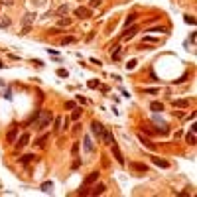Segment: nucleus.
<instances>
[{
  "mask_svg": "<svg viewBox=\"0 0 197 197\" xmlns=\"http://www.w3.org/2000/svg\"><path fill=\"white\" fill-rule=\"evenodd\" d=\"M111 152H112V156L116 158V162H118V164H124V156H122V152H120V148H118V146L114 144V142H112V144H111Z\"/></svg>",
  "mask_w": 197,
  "mask_h": 197,
  "instance_id": "5",
  "label": "nucleus"
},
{
  "mask_svg": "<svg viewBox=\"0 0 197 197\" xmlns=\"http://www.w3.org/2000/svg\"><path fill=\"white\" fill-rule=\"evenodd\" d=\"M83 146H85V152H93V142H91L89 136L83 138Z\"/></svg>",
  "mask_w": 197,
  "mask_h": 197,
  "instance_id": "13",
  "label": "nucleus"
},
{
  "mask_svg": "<svg viewBox=\"0 0 197 197\" xmlns=\"http://www.w3.org/2000/svg\"><path fill=\"white\" fill-rule=\"evenodd\" d=\"M33 20H36V14L33 12H28L26 16L22 18V36H26V33H30V28H32V24H33Z\"/></svg>",
  "mask_w": 197,
  "mask_h": 197,
  "instance_id": "1",
  "label": "nucleus"
},
{
  "mask_svg": "<svg viewBox=\"0 0 197 197\" xmlns=\"http://www.w3.org/2000/svg\"><path fill=\"white\" fill-rule=\"evenodd\" d=\"M28 142H30V134H22V136H20V140H18V144H16V150H22L24 146L28 144Z\"/></svg>",
  "mask_w": 197,
  "mask_h": 197,
  "instance_id": "9",
  "label": "nucleus"
},
{
  "mask_svg": "<svg viewBox=\"0 0 197 197\" xmlns=\"http://www.w3.org/2000/svg\"><path fill=\"white\" fill-rule=\"evenodd\" d=\"M142 44H158V37H150V36H146L144 40H142Z\"/></svg>",
  "mask_w": 197,
  "mask_h": 197,
  "instance_id": "25",
  "label": "nucleus"
},
{
  "mask_svg": "<svg viewBox=\"0 0 197 197\" xmlns=\"http://www.w3.org/2000/svg\"><path fill=\"white\" fill-rule=\"evenodd\" d=\"M81 114H83V111H81V108H77V111H73V116H71V118L79 120V118H81Z\"/></svg>",
  "mask_w": 197,
  "mask_h": 197,
  "instance_id": "27",
  "label": "nucleus"
},
{
  "mask_svg": "<svg viewBox=\"0 0 197 197\" xmlns=\"http://www.w3.org/2000/svg\"><path fill=\"white\" fill-rule=\"evenodd\" d=\"M120 53H122V47H120V45H118V47H116L114 51H112V55H111V57H112V59L116 61V59H118V57H120Z\"/></svg>",
  "mask_w": 197,
  "mask_h": 197,
  "instance_id": "23",
  "label": "nucleus"
},
{
  "mask_svg": "<svg viewBox=\"0 0 197 197\" xmlns=\"http://www.w3.org/2000/svg\"><path fill=\"white\" fill-rule=\"evenodd\" d=\"M12 26V20L8 16H0V28H10Z\"/></svg>",
  "mask_w": 197,
  "mask_h": 197,
  "instance_id": "14",
  "label": "nucleus"
},
{
  "mask_svg": "<svg viewBox=\"0 0 197 197\" xmlns=\"http://www.w3.org/2000/svg\"><path fill=\"white\" fill-rule=\"evenodd\" d=\"M33 160H36V156H33V154H26V156H22L18 162H20L22 166H28V164H30V162H33Z\"/></svg>",
  "mask_w": 197,
  "mask_h": 197,
  "instance_id": "12",
  "label": "nucleus"
},
{
  "mask_svg": "<svg viewBox=\"0 0 197 197\" xmlns=\"http://www.w3.org/2000/svg\"><path fill=\"white\" fill-rule=\"evenodd\" d=\"M49 33H51V36H55V33H61V30H59V28H51Z\"/></svg>",
  "mask_w": 197,
  "mask_h": 197,
  "instance_id": "38",
  "label": "nucleus"
},
{
  "mask_svg": "<svg viewBox=\"0 0 197 197\" xmlns=\"http://www.w3.org/2000/svg\"><path fill=\"white\" fill-rule=\"evenodd\" d=\"M152 164L154 166H158V167H170V162H166V160H162V158H152Z\"/></svg>",
  "mask_w": 197,
  "mask_h": 197,
  "instance_id": "11",
  "label": "nucleus"
},
{
  "mask_svg": "<svg viewBox=\"0 0 197 197\" xmlns=\"http://www.w3.org/2000/svg\"><path fill=\"white\" fill-rule=\"evenodd\" d=\"M51 181H45V183H41V191H45V193H47V191H51Z\"/></svg>",
  "mask_w": 197,
  "mask_h": 197,
  "instance_id": "26",
  "label": "nucleus"
},
{
  "mask_svg": "<svg viewBox=\"0 0 197 197\" xmlns=\"http://www.w3.org/2000/svg\"><path fill=\"white\" fill-rule=\"evenodd\" d=\"M16 134H18V126H12L10 130H8V134H6V142H8V144H14Z\"/></svg>",
  "mask_w": 197,
  "mask_h": 197,
  "instance_id": "8",
  "label": "nucleus"
},
{
  "mask_svg": "<svg viewBox=\"0 0 197 197\" xmlns=\"http://www.w3.org/2000/svg\"><path fill=\"white\" fill-rule=\"evenodd\" d=\"M45 140H47V136H41L40 140L36 142V144H37V148H44V146H45Z\"/></svg>",
  "mask_w": 197,
  "mask_h": 197,
  "instance_id": "28",
  "label": "nucleus"
},
{
  "mask_svg": "<svg viewBox=\"0 0 197 197\" xmlns=\"http://www.w3.org/2000/svg\"><path fill=\"white\" fill-rule=\"evenodd\" d=\"M185 140L189 142V144H195V132L189 130V132H187V136H185Z\"/></svg>",
  "mask_w": 197,
  "mask_h": 197,
  "instance_id": "21",
  "label": "nucleus"
},
{
  "mask_svg": "<svg viewBox=\"0 0 197 197\" xmlns=\"http://www.w3.org/2000/svg\"><path fill=\"white\" fill-rule=\"evenodd\" d=\"M57 75H59V77H67V75H69V73H67L65 69H57Z\"/></svg>",
  "mask_w": 197,
  "mask_h": 197,
  "instance_id": "34",
  "label": "nucleus"
},
{
  "mask_svg": "<svg viewBox=\"0 0 197 197\" xmlns=\"http://www.w3.org/2000/svg\"><path fill=\"white\" fill-rule=\"evenodd\" d=\"M69 24H71L69 18H61V20H59V26H61V28H63V26H69Z\"/></svg>",
  "mask_w": 197,
  "mask_h": 197,
  "instance_id": "29",
  "label": "nucleus"
},
{
  "mask_svg": "<svg viewBox=\"0 0 197 197\" xmlns=\"http://www.w3.org/2000/svg\"><path fill=\"white\" fill-rule=\"evenodd\" d=\"M77 100H79V103H83V104L87 103V99H85V97H79V95H77Z\"/></svg>",
  "mask_w": 197,
  "mask_h": 197,
  "instance_id": "40",
  "label": "nucleus"
},
{
  "mask_svg": "<svg viewBox=\"0 0 197 197\" xmlns=\"http://www.w3.org/2000/svg\"><path fill=\"white\" fill-rule=\"evenodd\" d=\"M67 10H69V8H67L65 4H63V6H59V8H57V12H55V14H57V16H65V14H67Z\"/></svg>",
  "mask_w": 197,
  "mask_h": 197,
  "instance_id": "24",
  "label": "nucleus"
},
{
  "mask_svg": "<svg viewBox=\"0 0 197 197\" xmlns=\"http://www.w3.org/2000/svg\"><path fill=\"white\" fill-rule=\"evenodd\" d=\"M138 138H140V140H142V144H146V146H148V148H154V144H152V142L148 140V138H144V136H142V132L138 134Z\"/></svg>",
  "mask_w": 197,
  "mask_h": 197,
  "instance_id": "22",
  "label": "nucleus"
},
{
  "mask_svg": "<svg viewBox=\"0 0 197 197\" xmlns=\"http://www.w3.org/2000/svg\"><path fill=\"white\" fill-rule=\"evenodd\" d=\"M138 32V28L136 26H132V28H124V33H122V40H130V37L134 36V33Z\"/></svg>",
  "mask_w": 197,
  "mask_h": 197,
  "instance_id": "10",
  "label": "nucleus"
},
{
  "mask_svg": "<svg viewBox=\"0 0 197 197\" xmlns=\"http://www.w3.org/2000/svg\"><path fill=\"white\" fill-rule=\"evenodd\" d=\"M75 16H77V18H91V16H93V12H91V8L77 6V8H75Z\"/></svg>",
  "mask_w": 197,
  "mask_h": 197,
  "instance_id": "4",
  "label": "nucleus"
},
{
  "mask_svg": "<svg viewBox=\"0 0 197 197\" xmlns=\"http://www.w3.org/2000/svg\"><path fill=\"white\" fill-rule=\"evenodd\" d=\"M51 118H53V114L49 111H41V120L37 122V128L40 130H44L45 126H49V122H51Z\"/></svg>",
  "mask_w": 197,
  "mask_h": 197,
  "instance_id": "2",
  "label": "nucleus"
},
{
  "mask_svg": "<svg viewBox=\"0 0 197 197\" xmlns=\"http://www.w3.org/2000/svg\"><path fill=\"white\" fill-rule=\"evenodd\" d=\"M75 41L77 40H75L73 36H65L63 40H61V47H63V45H69V44H75Z\"/></svg>",
  "mask_w": 197,
  "mask_h": 197,
  "instance_id": "19",
  "label": "nucleus"
},
{
  "mask_svg": "<svg viewBox=\"0 0 197 197\" xmlns=\"http://www.w3.org/2000/svg\"><path fill=\"white\" fill-rule=\"evenodd\" d=\"M183 20H185L187 24H191V26H193V24H195V18H193V16H189V14H187V16H185V18H183Z\"/></svg>",
  "mask_w": 197,
  "mask_h": 197,
  "instance_id": "30",
  "label": "nucleus"
},
{
  "mask_svg": "<svg viewBox=\"0 0 197 197\" xmlns=\"http://www.w3.org/2000/svg\"><path fill=\"white\" fill-rule=\"evenodd\" d=\"M59 128H61V120H59V118H55V128H53V130L59 132Z\"/></svg>",
  "mask_w": 197,
  "mask_h": 197,
  "instance_id": "33",
  "label": "nucleus"
},
{
  "mask_svg": "<svg viewBox=\"0 0 197 197\" xmlns=\"http://www.w3.org/2000/svg\"><path fill=\"white\" fill-rule=\"evenodd\" d=\"M100 140H103L104 144H108V146H111L112 142H114V136H112V134L108 132L107 128H103V136H100Z\"/></svg>",
  "mask_w": 197,
  "mask_h": 197,
  "instance_id": "7",
  "label": "nucleus"
},
{
  "mask_svg": "<svg viewBox=\"0 0 197 197\" xmlns=\"http://www.w3.org/2000/svg\"><path fill=\"white\" fill-rule=\"evenodd\" d=\"M136 18H138L136 14H130V16H126V20H124V28H130V24H132Z\"/></svg>",
  "mask_w": 197,
  "mask_h": 197,
  "instance_id": "20",
  "label": "nucleus"
},
{
  "mask_svg": "<svg viewBox=\"0 0 197 197\" xmlns=\"http://www.w3.org/2000/svg\"><path fill=\"white\" fill-rule=\"evenodd\" d=\"M0 4H4V6H14V0H0Z\"/></svg>",
  "mask_w": 197,
  "mask_h": 197,
  "instance_id": "32",
  "label": "nucleus"
},
{
  "mask_svg": "<svg viewBox=\"0 0 197 197\" xmlns=\"http://www.w3.org/2000/svg\"><path fill=\"white\" fill-rule=\"evenodd\" d=\"M2 67H4V63H2V61H0V69H2Z\"/></svg>",
  "mask_w": 197,
  "mask_h": 197,
  "instance_id": "41",
  "label": "nucleus"
},
{
  "mask_svg": "<svg viewBox=\"0 0 197 197\" xmlns=\"http://www.w3.org/2000/svg\"><path fill=\"white\" fill-rule=\"evenodd\" d=\"M104 189H107V187H104L103 183H99V185L93 187V191H91V193H93V195H100V193H104Z\"/></svg>",
  "mask_w": 197,
  "mask_h": 197,
  "instance_id": "18",
  "label": "nucleus"
},
{
  "mask_svg": "<svg viewBox=\"0 0 197 197\" xmlns=\"http://www.w3.org/2000/svg\"><path fill=\"white\" fill-rule=\"evenodd\" d=\"M65 108H67V111H71V108H75V103H73V100H67V103H65Z\"/></svg>",
  "mask_w": 197,
  "mask_h": 197,
  "instance_id": "31",
  "label": "nucleus"
},
{
  "mask_svg": "<svg viewBox=\"0 0 197 197\" xmlns=\"http://www.w3.org/2000/svg\"><path fill=\"white\" fill-rule=\"evenodd\" d=\"M99 171L97 170H95V171H91V174L89 175H87V178H85V181H83V185H91V183H95V181H97V179H99Z\"/></svg>",
  "mask_w": 197,
  "mask_h": 197,
  "instance_id": "6",
  "label": "nucleus"
},
{
  "mask_svg": "<svg viewBox=\"0 0 197 197\" xmlns=\"http://www.w3.org/2000/svg\"><path fill=\"white\" fill-rule=\"evenodd\" d=\"M77 150H79V144L75 142V144H73V148H71V152H73V154H77Z\"/></svg>",
  "mask_w": 197,
  "mask_h": 197,
  "instance_id": "39",
  "label": "nucleus"
},
{
  "mask_svg": "<svg viewBox=\"0 0 197 197\" xmlns=\"http://www.w3.org/2000/svg\"><path fill=\"white\" fill-rule=\"evenodd\" d=\"M150 108H152L154 112H162V111H164V104H162V103H158V100H154V103L150 104Z\"/></svg>",
  "mask_w": 197,
  "mask_h": 197,
  "instance_id": "17",
  "label": "nucleus"
},
{
  "mask_svg": "<svg viewBox=\"0 0 197 197\" xmlns=\"http://www.w3.org/2000/svg\"><path fill=\"white\" fill-rule=\"evenodd\" d=\"M174 107L185 108V107H189V100H187V99H178V100H174Z\"/></svg>",
  "mask_w": 197,
  "mask_h": 197,
  "instance_id": "15",
  "label": "nucleus"
},
{
  "mask_svg": "<svg viewBox=\"0 0 197 197\" xmlns=\"http://www.w3.org/2000/svg\"><path fill=\"white\" fill-rule=\"evenodd\" d=\"M130 167L134 171H142V174H146L148 171V166H144V164H130Z\"/></svg>",
  "mask_w": 197,
  "mask_h": 197,
  "instance_id": "16",
  "label": "nucleus"
},
{
  "mask_svg": "<svg viewBox=\"0 0 197 197\" xmlns=\"http://www.w3.org/2000/svg\"><path fill=\"white\" fill-rule=\"evenodd\" d=\"M89 87H91V89H95V87H99V81H97V79H95V81H89Z\"/></svg>",
  "mask_w": 197,
  "mask_h": 197,
  "instance_id": "37",
  "label": "nucleus"
},
{
  "mask_svg": "<svg viewBox=\"0 0 197 197\" xmlns=\"http://www.w3.org/2000/svg\"><path fill=\"white\" fill-rule=\"evenodd\" d=\"M134 67H136V61H128V63H126V69H134Z\"/></svg>",
  "mask_w": 197,
  "mask_h": 197,
  "instance_id": "35",
  "label": "nucleus"
},
{
  "mask_svg": "<svg viewBox=\"0 0 197 197\" xmlns=\"http://www.w3.org/2000/svg\"><path fill=\"white\" fill-rule=\"evenodd\" d=\"M103 124L97 122V120H93L91 122V132H93V136H95V140H100V136H103Z\"/></svg>",
  "mask_w": 197,
  "mask_h": 197,
  "instance_id": "3",
  "label": "nucleus"
},
{
  "mask_svg": "<svg viewBox=\"0 0 197 197\" xmlns=\"http://www.w3.org/2000/svg\"><path fill=\"white\" fill-rule=\"evenodd\" d=\"M100 6V0H91V8H97Z\"/></svg>",
  "mask_w": 197,
  "mask_h": 197,
  "instance_id": "36",
  "label": "nucleus"
}]
</instances>
